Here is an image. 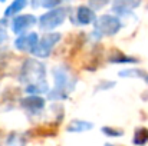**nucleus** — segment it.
<instances>
[{"instance_id": "1", "label": "nucleus", "mask_w": 148, "mask_h": 146, "mask_svg": "<svg viewBox=\"0 0 148 146\" xmlns=\"http://www.w3.org/2000/svg\"><path fill=\"white\" fill-rule=\"evenodd\" d=\"M22 105H23V107H25L26 110H29V112H32V113H38V110H42V109H43L45 102H43V99H40V97L32 96V97H29V99H25V100L22 102Z\"/></svg>"}, {"instance_id": "2", "label": "nucleus", "mask_w": 148, "mask_h": 146, "mask_svg": "<svg viewBox=\"0 0 148 146\" xmlns=\"http://www.w3.org/2000/svg\"><path fill=\"white\" fill-rule=\"evenodd\" d=\"M94 125L91 122H85V120H73L71 122V125L68 126L69 132H84V130H89L92 129Z\"/></svg>"}, {"instance_id": "3", "label": "nucleus", "mask_w": 148, "mask_h": 146, "mask_svg": "<svg viewBox=\"0 0 148 146\" xmlns=\"http://www.w3.org/2000/svg\"><path fill=\"white\" fill-rule=\"evenodd\" d=\"M102 132L109 136V138H119L124 135V130L122 129H118V128H112V126H106V128H102Z\"/></svg>"}, {"instance_id": "4", "label": "nucleus", "mask_w": 148, "mask_h": 146, "mask_svg": "<svg viewBox=\"0 0 148 146\" xmlns=\"http://www.w3.org/2000/svg\"><path fill=\"white\" fill-rule=\"evenodd\" d=\"M115 83L114 82H109V83H106V82H101L98 86H97V92H99V90H108L109 88H112Z\"/></svg>"}, {"instance_id": "5", "label": "nucleus", "mask_w": 148, "mask_h": 146, "mask_svg": "<svg viewBox=\"0 0 148 146\" xmlns=\"http://www.w3.org/2000/svg\"><path fill=\"white\" fill-rule=\"evenodd\" d=\"M106 146H112V145H106Z\"/></svg>"}]
</instances>
